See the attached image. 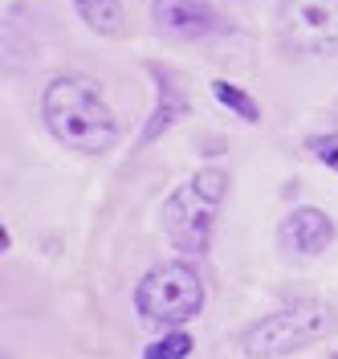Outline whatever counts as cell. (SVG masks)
<instances>
[{"instance_id":"5","label":"cell","mask_w":338,"mask_h":359,"mask_svg":"<svg viewBox=\"0 0 338 359\" xmlns=\"http://www.w3.org/2000/svg\"><path fill=\"white\" fill-rule=\"evenodd\" d=\"M277 41L302 57H338V0H277Z\"/></svg>"},{"instance_id":"8","label":"cell","mask_w":338,"mask_h":359,"mask_svg":"<svg viewBox=\"0 0 338 359\" xmlns=\"http://www.w3.org/2000/svg\"><path fill=\"white\" fill-rule=\"evenodd\" d=\"M335 241V221L322 208H293L290 217L281 221V245L297 253V257H318L322 249Z\"/></svg>"},{"instance_id":"12","label":"cell","mask_w":338,"mask_h":359,"mask_svg":"<svg viewBox=\"0 0 338 359\" xmlns=\"http://www.w3.org/2000/svg\"><path fill=\"white\" fill-rule=\"evenodd\" d=\"M306 147H310V156H314L318 163H326L330 172H338V131L310 135V139H306Z\"/></svg>"},{"instance_id":"7","label":"cell","mask_w":338,"mask_h":359,"mask_svg":"<svg viewBox=\"0 0 338 359\" xmlns=\"http://www.w3.org/2000/svg\"><path fill=\"white\" fill-rule=\"evenodd\" d=\"M147 74L155 78V111H151L147 127L139 135V147H151L159 135H167L183 118V111H188V98H183V90H180L171 69L159 66V62H147Z\"/></svg>"},{"instance_id":"13","label":"cell","mask_w":338,"mask_h":359,"mask_svg":"<svg viewBox=\"0 0 338 359\" xmlns=\"http://www.w3.org/2000/svg\"><path fill=\"white\" fill-rule=\"evenodd\" d=\"M335 359H338V351H335Z\"/></svg>"},{"instance_id":"1","label":"cell","mask_w":338,"mask_h":359,"mask_svg":"<svg viewBox=\"0 0 338 359\" xmlns=\"http://www.w3.org/2000/svg\"><path fill=\"white\" fill-rule=\"evenodd\" d=\"M41 114H45L49 135L69 151L102 156L118 143V118L111 102L102 98L98 82L90 78H78V74L53 78L41 94Z\"/></svg>"},{"instance_id":"11","label":"cell","mask_w":338,"mask_h":359,"mask_svg":"<svg viewBox=\"0 0 338 359\" xmlns=\"http://www.w3.org/2000/svg\"><path fill=\"white\" fill-rule=\"evenodd\" d=\"M212 94H216V102H220V107H228L232 114H241L245 123H257V118H261L257 102H253V98H248V94H245L241 86L225 82V78H220V82H212Z\"/></svg>"},{"instance_id":"2","label":"cell","mask_w":338,"mask_h":359,"mask_svg":"<svg viewBox=\"0 0 338 359\" xmlns=\"http://www.w3.org/2000/svg\"><path fill=\"white\" fill-rule=\"evenodd\" d=\"M335 327H338V314L326 302L306 298V302L281 306L269 318H257L253 327H245L241 339H237V347L248 359H281V355H293V351L318 343L322 335H330Z\"/></svg>"},{"instance_id":"9","label":"cell","mask_w":338,"mask_h":359,"mask_svg":"<svg viewBox=\"0 0 338 359\" xmlns=\"http://www.w3.org/2000/svg\"><path fill=\"white\" fill-rule=\"evenodd\" d=\"M78 8V17L94 29L98 37H122L127 33V8L122 0H69Z\"/></svg>"},{"instance_id":"3","label":"cell","mask_w":338,"mask_h":359,"mask_svg":"<svg viewBox=\"0 0 338 359\" xmlns=\"http://www.w3.org/2000/svg\"><path fill=\"white\" fill-rule=\"evenodd\" d=\"M228 196V176L220 168H204L196 176H188L171 192L167 201V237L171 245L196 257V253H208L212 245V224H216V212Z\"/></svg>"},{"instance_id":"6","label":"cell","mask_w":338,"mask_h":359,"mask_svg":"<svg viewBox=\"0 0 338 359\" xmlns=\"http://www.w3.org/2000/svg\"><path fill=\"white\" fill-rule=\"evenodd\" d=\"M151 21L163 37L196 41L220 29V13L212 0H151Z\"/></svg>"},{"instance_id":"4","label":"cell","mask_w":338,"mask_h":359,"mask_svg":"<svg viewBox=\"0 0 338 359\" xmlns=\"http://www.w3.org/2000/svg\"><path fill=\"white\" fill-rule=\"evenodd\" d=\"M135 306L143 318L151 323H163V327H180V323H192L196 314L204 311V278L196 273V266L188 262H167V266H155L135 290Z\"/></svg>"},{"instance_id":"10","label":"cell","mask_w":338,"mask_h":359,"mask_svg":"<svg viewBox=\"0 0 338 359\" xmlns=\"http://www.w3.org/2000/svg\"><path fill=\"white\" fill-rule=\"evenodd\" d=\"M192 347H196L192 335L176 327V331L159 335L155 343H147V347H143V359H188V355H192Z\"/></svg>"}]
</instances>
